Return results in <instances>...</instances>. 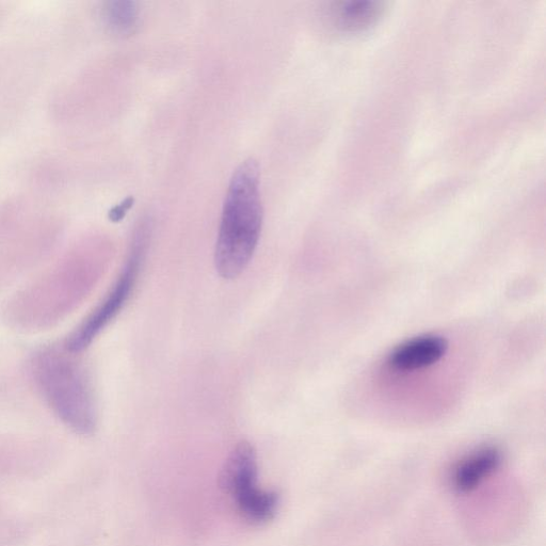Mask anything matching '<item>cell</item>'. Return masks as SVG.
Masks as SVG:
<instances>
[{
	"mask_svg": "<svg viewBox=\"0 0 546 546\" xmlns=\"http://www.w3.org/2000/svg\"><path fill=\"white\" fill-rule=\"evenodd\" d=\"M258 456L249 442H240L227 459L221 474V486L232 496L237 509L252 523L262 524L276 516L280 496L262 490L258 483Z\"/></svg>",
	"mask_w": 546,
	"mask_h": 546,
	"instance_id": "cell-4",
	"label": "cell"
},
{
	"mask_svg": "<svg viewBox=\"0 0 546 546\" xmlns=\"http://www.w3.org/2000/svg\"><path fill=\"white\" fill-rule=\"evenodd\" d=\"M261 173L254 159L233 173L218 232L215 266L226 280L238 278L250 264L263 227Z\"/></svg>",
	"mask_w": 546,
	"mask_h": 546,
	"instance_id": "cell-1",
	"label": "cell"
},
{
	"mask_svg": "<svg viewBox=\"0 0 546 546\" xmlns=\"http://www.w3.org/2000/svg\"><path fill=\"white\" fill-rule=\"evenodd\" d=\"M77 355L67 346L44 348L32 360L31 373L59 420L79 435H90L98 413L90 378Z\"/></svg>",
	"mask_w": 546,
	"mask_h": 546,
	"instance_id": "cell-2",
	"label": "cell"
},
{
	"mask_svg": "<svg viewBox=\"0 0 546 546\" xmlns=\"http://www.w3.org/2000/svg\"><path fill=\"white\" fill-rule=\"evenodd\" d=\"M149 236L148 223L140 224L135 233L130 258L126 263L114 287L108 293L98 308H96L70 336L66 346L69 350L80 353L91 343L123 309L133 292L140 263L146 251Z\"/></svg>",
	"mask_w": 546,
	"mask_h": 546,
	"instance_id": "cell-5",
	"label": "cell"
},
{
	"mask_svg": "<svg viewBox=\"0 0 546 546\" xmlns=\"http://www.w3.org/2000/svg\"><path fill=\"white\" fill-rule=\"evenodd\" d=\"M382 9L374 2H342L333 5L330 19L336 28L344 31H360L372 26Z\"/></svg>",
	"mask_w": 546,
	"mask_h": 546,
	"instance_id": "cell-8",
	"label": "cell"
},
{
	"mask_svg": "<svg viewBox=\"0 0 546 546\" xmlns=\"http://www.w3.org/2000/svg\"><path fill=\"white\" fill-rule=\"evenodd\" d=\"M133 204V200L132 199H128L126 201H124L118 208V210L116 211V214H115V219H121L125 213L130 210V207L132 206Z\"/></svg>",
	"mask_w": 546,
	"mask_h": 546,
	"instance_id": "cell-10",
	"label": "cell"
},
{
	"mask_svg": "<svg viewBox=\"0 0 546 546\" xmlns=\"http://www.w3.org/2000/svg\"><path fill=\"white\" fill-rule=\"evenodd\" d=\"M85 252L84 246L72 248L11 302L8 313L15 325L41 329L53 326L73 311L88 288Z\"/></svg>",
	"mask_w": 546,
	"mask_h": 546,
	"instance_id": "cell-3",
	"label": "cell"
},
{
	"mask_svg": "<svg viewBox=\"0 0 546 546\" xmlns=\"http://www.w3.org/2000/svg\"><path fill=\"white\" fill-rule=\"evenodd\" d=\"M140 10L130 0H115L103 6L102 18L105 25L116 34L125 35L134 31L139 22Z\"/></svg>",
	"mask_w": 546,
	"mask_h": 546,
	"instance_id": "cell-9",
	"label": "cell"
},
{
	"mask_svg": "<svg viewBox=\"0 0 546 546\" xmlns=\"http://www.w3.org/2000/svg\"><path fill=\"white\" fill-rule=\"evenodd\" d=\"M449 348L448 341L440 335L414 337L396 347L387 359L390 372L398 375H410L425 371L440 362Z\"/></svg>",
	"mask_w": 546,
	"mask_h": 546,
	"instance_id": "cell-6",
	"label": "cell"
},
{
	"mask_svg": "<svg viewBox=\"0 0 546 546\" xmlns=\"http://www.w3.org/2000/svg\"><path fill=\"white\" fill-rule=\"evenodd\" d=\"M502 462L503 456L499 448L481 447L455 465L449 476L451 486L460 494L471 493L499 471Z\"/></svg>",
	"mask_w": 546,
	"mask_h": 546,
	"instance_id": "cell-7",
	"label": "cell"
}]
</instances>
